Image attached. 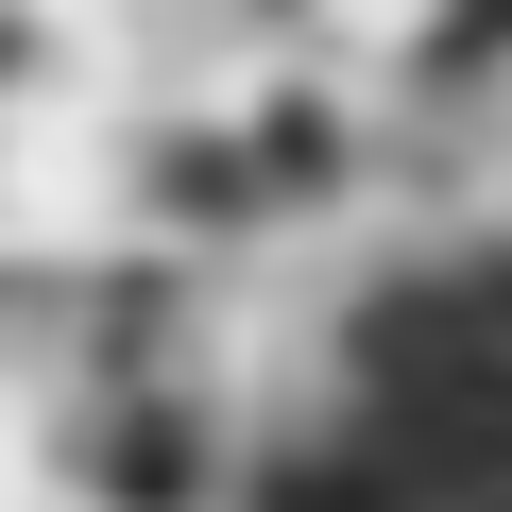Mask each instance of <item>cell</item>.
<instances>
[{"instance_id": "cell-1", "label": "cell", "mask_w": 512, "mask_h": 512, "mask_svg": "<svg viewBox=\"0 0 512 512\" xmlns=\"http://www.w3.org/2000/svg\"><path fill=\"white\" fill-rule=\"evenodd\" d=\"M274 512H512V256L393 291L291 410Z\"/></svg>"}]
</instances>
